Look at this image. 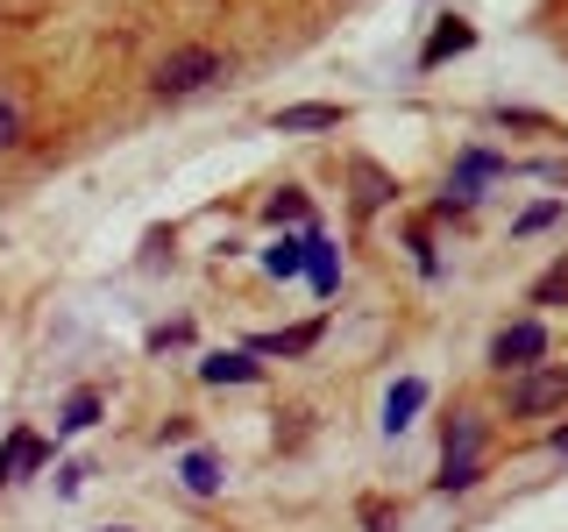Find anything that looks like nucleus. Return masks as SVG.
I'll list each match as a JSON object with an SVG mask.
<instances>
[{"label":"nucleus","instance_id":"1","mask_svg":"<svg viewBox=\"0 0 568 532\" xmlns=\"http://www.w3.org/2000/svg\"><path fill=\"white\" fill-rule=\"evenodd\" d=\"M484 475V419L462 412L448 426V461H440V490H469Z\"/></svg>","mask_w":568,"mask_h":532},{"label":"nucleus","instance_id":"2","mask_svg":"<svg viewBox=\"0 0 568 532\" xmlns=\"http://www.w3.org/2000/svg\"><path fill=\"white\" fill-rule=\"evenodd\" d=\"M221 50H171V58L164 64H156V93H164V100H185V93H200V85H213V79H221Z\"/></svg>","mask_w":568,"mask_h":532},{"label":"nucleus","instance_id":"3","mask_svg":"<svg viewBox=\"0 0 568 532\" xmlns=\"http://www.w3.org/2000/svg\"><path fill=\"white\" fill-rule=\"evenodd\" d=\"M555 405H568V362H532L519 369V383H511V412L519 419H540V412H555Z\"/></svg>","mask_w":568,"mask_h":532},{"label":"nucleus","instance_id":"4","mask_svg":"<svg viewBox=\"0 0 568 532\" xmlns=\"http://www.w3.org/2000/svg\"><path fill=\"white\" fill-rule=\"evenodd\" d=\"M540 355H547V327H540V319H511V327L490 341V362L497 369H532Z\"/></svg>","mask_w":568,"mask_h":532},{"label":"nucleus","instance_id":"5","mask_svg":"<svg viewBox=\"0 0 568 532\" xmlns=\"http://www.w3.org/2000/svg\"><path fill=\"white\" fill-rule=\"evenodd\" d=\"M490 177H505V156L469 150V156L455 164V177H448V200H440V206H476V185H490Z\"/></svg>","mask_w":568,"mask_h":532},{"label":"nucleus","instance_id":"6","mask_svg":"<svg viewBox=\"0 0 568 532\" xmlns=\"http://www.w3.org/2000/svg\"><path fill=\"white\" fill-rule=\"evenodd\" d=\"M419 405H426V383H419V377H405V383H390V398H384V433H390V440H398V433H405V426H413V419H419Z\"/></svg>","mask_w":568,"mask_h":532},{"label":"nucleus","instance_id":"7","mask_svg":"<svg viewBox=\"0 0 568 532\" xmlns=\"http://www.w3.org/2000/svg\"><path fill=\"white\" fill-rule=\"evenodd\" d=\"M29 469H43V440H36V433H8V448H0V483H22Z\"/></svg>","mask_w":568,"mask_h":532},{"label":"nucleus","instance_id":"8","mask_svg":"<svg viewBox=\"0 0 568 532\" xmlns=\"http://www.w3.org/2000/svg\"><path fill=\"white\" fill-rule=\"evenodd\" d=\"M476 43V29L469 22H455V14H448V22H440L434 35H426V50H419V64H448L455 58V50H469Z\"/></svg>","mask_w":568,"mask_h":532},{"label":"nucleus","instance_id":"9","mask_svg":"<svg viewBox=\"0 0 568 532\" xmlns=\"http://www.w3.org/2000/svg\"><path fill=\"white\" fill-rule=\"evenodd\" d=\"M306 270H313V291L334 298V284H342V263H334V242H327V235H306Z\"/></svg>","mask_w":568,"mask_h":532},{"label":"nucleus","instance_id":"10","mask_svg":"<svg viewBox=\"0 0 568 532\" xmlns=\"http://www.w3.org/2000/svg\"><path fill=\"white\" fill-rule=\"evenodd\" d=\"M178 483H185L192 497H213V490H221V461H213L206 448H192L185 461H178Z\"/></svg>","mask_w":568,"mask_h":532},{"label":"nucleus","instance_id":"11","mask_svg":"<svg viewBox=\"0 0 568 532\" xmlns=\"http://www.w3.org/2000/svg\"><path fill=\"white\" fill-rule=\"evenodd\" d=\"M277 129H284V135H298V129H342V106H327V100H313V106H284Z\"/></svg>","mask_w":568,"mask_h":532},{"label":"nucleus","instance_id":"12","mask_svg":"<svg viewBox=\"0 0 568 532\" xmlns=\"http://www.w3.org/2000/svg\"><path fill=\"white\" fill-rule=\"evenodd\" d=\"M320 341V319L313 327H292V334H263V341H248V355H306Z\"/></svg>","mask_w":568,"mask_h":532},{"label":"nucleus","instance_id":"13","mask_svg":"<svg viewBox=\"0 0 568 532\" xmlns=\"http://www.w3.org/2000/svg\"><path fill=\"white\" fill-rule=\"evenodd\" d=\"M200 377L206 383H256V362H248V355H206Z\"/></svg>","mask_w":568,"mask_h":532},{"label":"nucleus","instance_id":"14","mask_svg":"<svg viewBox=\"0 0 568 532\" xmlns=\"http://www.w3.org/2000/svg\"><path fill=\"white\" fill-rule=\"evenodd\" d=\"M263 270H271V277H298V270H306V242L284 235L277 248H263Z\"/></svg>","mask_w":568,"mask_h":532},{"label":"nucleus","instance_id":"15","mask_svg":"<svg viewBox=\"0 0 568 532\" xmlns=\"http://www.w3.org/2000/svg\"><path fill=\"white\" fill-rule=\"evenodd\" d=\"M100 419V390H71V398H64V433H85V426H93Z\"/></svg>","mask_w":568,"mask_h":532},{"label":"nucleus","instance_id":"16","mask_svg":"<svg viewBox=\"0 0 568 532\" xmlns=\"http://www.w3.org/2000/svg\"><path fill=\"white\" fill-rule=\"evenodd\" d=\"M532 298H540V306H555V298H568V263H555V270L540 277V291H532Z\"/></svg>","mask_w":568,"mask_h":532},{"label":"nucleus","instance_id":"17","mask_svg":"<svg viewBox=\"0 0 568 532\" xmlns=\"http://www.w3.org/2000/svg\"><path fill=\"white\" fill-rule=\"evenodd\" d=\"M263 213H271V221H306V200H298V192H277Z\"/></svg>","mask_w":568,"mask_h":532},{"label":"nucleus","instance_id":"18","mask_svg":"<svg viewBox=\"0 0 568 532\" xmlns=\"http://www.w3.org/2000/svg\"><path fill=\"white\" fill-rule=\"evenodd\" d=\"M14 142H22V114L0 100V150H14Z\"/></svg>","mask_w":568,"mask_h":532},{"label":"nucleus","instance_id":"19","mask_svg":"<svg viewBox=\"0 0 568 532\" xmlns=\"http://www.w3.org/2000/svg\"><path fill=\"white\" fill-rule=\"evenodd\" d=\"M555 213H561V206H532V213H519V235H540V227H555Z\"/></svg>","mask_w":568,"mask_h":532},{"label":"nucleus","instance_id":"20","mask_svg":"<svg viewBox=\"0 0 568 532\" xmlns=\"http://www.w3.org/2000/svg\"><path fill=\"white\" fill-rule=\"evenodd\" d=\"M555 454H568V426H561V433H555Z\"/></svg>","mask_w":568,"mask_h":532},{"label":"nucleus","instance_id":"21","mask_svg":"<svg viewBox=\"0 0 568 532\" xmlns=\"http://www.w3.org/2000/svg\"><path fill=\"white\" fill-rule=\"evenodd\" d=\"M106 532H121V525H106Z\"/></svg>","mask_w":568,"mask_h":532}]
</instances>
